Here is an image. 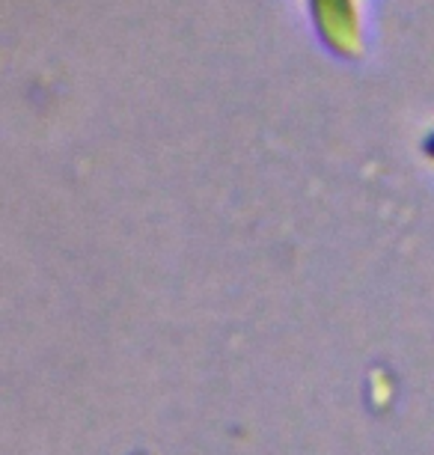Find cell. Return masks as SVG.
Returning <instances> with one entry per match:
<instances>
[{"label":"cell","instance_id":"1","mask_svg":"<svg viewBox=\"0 0 434 455\" xmlns=\"http://www.w3.org/2000/svg\"><path fill=\"white\" fill-rule=\"evenodd\" d=\"M312 24L321 42L343 57H357L363 48L360 4L357 0H310Z\"/></svg>","mask_w":434,"mask_h":455},{"label":"cell","instance_id":"2","mask_svg":"<svg viewBox=\"0 0 434 455\" xmlns=\"http://www.w3.org/2000/svg\"><path fill=\"white\" fill-rule=\"evenodd\" d=\"M425 149H429V156L434 158V137H431V143H429V146H425Z\"/></svg>","mask_w":434,"mask_h":455}]
</instances>
